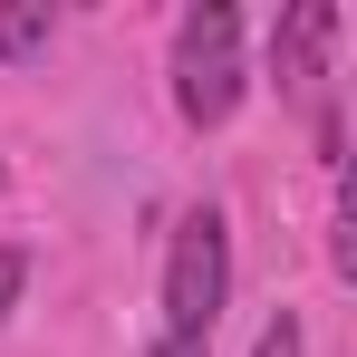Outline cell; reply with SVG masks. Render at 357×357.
<instances>
[{"label":"cell","mask_w":357,"mask_h":357,"mask_svg":"<svg viewBox=\"0 0 357 357\" xmlns=\"http://www.w3.org/2000/svg\"><path fill=\"white\" fill-rule=\"evenodd\" d=\"M20 280H29V251H0V319H10V299H20Z\"/></svg>","instance_id":"8992f818"},{"label":"cell","mask_w":357,"mask_h":357,"mask_svg":"<svg viewBox=\"0 0 357 357\" xmlns=\"http://www.w3.org/2000/svg\"><path fill=\"white\" fill-rule=\"evenodd\" d=\"M29 49H49V20L39 10H0V59H29Z\"/></svg>","instance_id":"277c9868"},{"label":"cell","mask_w":357,"mask_h":357,"mask_svg":"<svg viewBox=\"0 0 357 357\" xmlns=\"http://www.w3.org/2000/svg\"><path fill=\"white\" fill-rule=\"evenodd\" d=\"M155 357H203V338H155Z\"/></svg>","instance_id":"52a82bcc"},{"label":"cell","mask_w":357,"mask_h":357,"mask_svg":"<svg viewBox=\"0 0 357 357\" xmlns=\"http://www.w3.org/2000/svg\"><path fill=\"white\" fill-rule=\"evenodd\" d=\"M174 107L193 126H222L241 107V10L232 0H203L174 39Z\"/></svg>","instance_id":"6da1fadb"},{"label":"cell","mask_w":357,"mask_h":357,"mask_svg":"<svg viewBox=\"0 0 357 357\" xmlns=\"http://www.w3.org/2000/svg\"><path fill=\"white\" fill-rule=\"evenodd\" d=\"M251 357H309V348H299V319H290V309L261 328V348H251Z\"/></svg>","instance_id":"5b68a950"},{"label":"cell","mask_w":357,"mask_h":357,"mask_svg":"<svg viewBox=\"0 0 357 357\" xmlns=\"http://www.w3.org/2000/svg\"><path fill=\"white\" fill-rule=\"evenodd\" d=\"M222 290H232V232H222V213H183L174 261H165V319H174L165 338H213Z\"/></svg>","instance_id":"7a4b0ae2"},{"label":"cell","mask_w":357,"mask_h":357,"mask_svg":"<svg viewBox=\"0 0 357 357\" xmlns=\"http://www.w3.org/2000/svg\"><path fill=\"white\" fill-rule=\"evenodd\" d=\"M328 39H338V10H328V0H299L290 20H280V39H271V68H280V87H299V77H319V59H328Z\"/></svg>","instance_id":"3957f363"}]
</instances>
